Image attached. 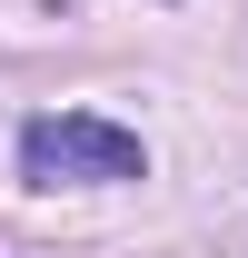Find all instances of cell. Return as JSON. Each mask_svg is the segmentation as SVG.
<instances>
[{"instance_id":"6da1fadb","label":"cell","mask_w":248,"mask_h":258,"mask_svg":"<svg viewBox=\"0 0 248 258\" xmlns=\"http://www.w3.org/2000/svg\"><path fill=\"white\" fill-rule=\"evenodd\" d=\"M139 169H149L139 129L99 119V109H40V119L20 129V179H30V189H119Z\"/></svg>"}]
</instances>
